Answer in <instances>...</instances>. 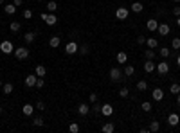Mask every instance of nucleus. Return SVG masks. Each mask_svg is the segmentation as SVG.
Returning <instances> with one entry per match:
<instances>
[{
    "instance_id": "nucleus-9",
    "label": "nucleus",
    "mask_w": 180,
    "mask_h": 133,
    "mask_svg": "<svg viewBox=\"0 0 180 133\" xmlns=\"http://www.w3.org/2000/svg\"><path fill=\"white\" fill-rule=\"evenodd\" d=\"M101 113H103L105 117H110V115L114 113V106H112V104H101Z\"/></svg>"
},
{
    "instance_id": "nucleus-53",
    "label": "nucleus",
    "mask_w": 180,
    "mask_h": 133,
    "mask_svg": "<svg viewBox=\"0 0 180 133\" xmlns=\"http://www.w3.org/2000/svg\"><path fill=\"white\" fill-rule=\"evenodd\" d=\"M0 4H4V0H0Z\"/></svg>"
},
{
    "instance_id": "nucleus-48",
    "label": "nucleus",
    "mask_w": 180,
    "mask_h": 133,
    "mask_svg": "<svg viewBox=\"0 0 180 133\" xmlns=\"http://www.w3.org/2000/svg\"><path fill=\"white\" fill-rule=\"evenodd\" d=\"M177 104L180 106V94H177Z\"/></svg>"
},
{
    "instance_id": "nucleus-37",
    "label": "nucleus",
    "mask_w": 180,
    "mask_h": 133,
    "mask_svg": "<svg viewBox=\"0 0 180 133\" xmlns=\"http://www.w3.org/2000/svg\"><path fill=\"white\" fill-rule=\"evenodd\" d=\"M141 108H142L144 112H151V108H153V106H151V103H148V101H146V103H142V104H141Z\"/></svg>"
},
{
    "instance_id": "nucleus-20",
    "label": "nucleus",
    "mask_w": 180,
    "mask_h": 133,
    "mask_svg": "<svg viewBox=\"0 0 180 133\" xmlns=\"http://www.w3.org/2000/svg\"><path fill=\"white\" fill-rule=\"evenodd\" d=\"M146 45H148V49H157V47H159V41H157V38H148V40H146Z\"/></svg>"
},
{
    "instance_id": "nucleus-13",
    "label": "nucleus",
    "mask_w": 180,
    "mask_h": 133,
    "mask_svg": "<svg viewBox=\"0 0 180 133\" xmlns=\"http://www.w3.org/2000/svg\"><path fill=\"white\" fill-rule=\"evenodd\" d=\"M155 63H153V59H146V63H144V72H148V74H151L153 70H155Z\"/></svg>"
},
{
    "instance_id": "nucleus-4",
    "label": "nucleus",
    "mask_w": 180,
    "mask_h": 133,
    "mask_svg": "<svg viewBox=\"0 0 180 133\" xmlns=\"http://www.w3.org/2000/svg\"><path fill=\"white\" fill-rule=\"evenodd\" d=\"M0 50H2L4 54H13V52H14V47H13V43H11L9 40H4V41L0 43Z\"/></svg>"
},
{
    "instance_id": "nucleus-31",
    "label": "nucleus",
    "mask_w": 180,
    "mask_h": 133,
    "mask_svg": "<svg viewBox=\"0 0 180 133\" xmlns=\"http://www.w3.org/2000/svg\"><path fill=\"white\" fill-rule=\"evenodd\" d=\"M13 88H14V86H13V83H5V85H4V94H5V95H9V94L13 92Z\"/></svg>"
},
{
    "instance_id": "nucleus-44",
    "label": "nucleus",
    "mask_w": 180,
    "mask_h": 133,
    "mask_svg": "<svg viewBox=\"0 0 180 133\" xmlns=\"http://www.w3.org/2000/svg\"><path fill=\"white\" fill-rule=\"evenodd\" d=\"M34 108H38V110H41V112H43V110H45V108H47V106H45V103H43V101H38V103H36V106H34Z\"/></svg>"
},
{
    "instance_id": "nucleus-51",
    "label": "nucleus",
    "mask_w": 180,
    "mask_h": 133,
    "mask_svg": "<svg viewBox=\"0 0 180 133\" xmlns=\"http://www.w3.org/2000/svg\"><path fill=\"white\" fill-rule=\"evenodd\" d=\"M2 112H4V108H2V106H0V115H2Z\"/></svg>"
},
{
    "instance_id": "nucleus-41",
    "label": "nucleus",
    "mask_w": 180,
    "mask_h": 133,
    "mask_svg": "<svg viewBox=\"0 0 180 133\" xmlns=\"http://www.w3.org/2000/svg\"><path fill=\"white\" fill-rule=\"evenodd\" d=\"M171 47H173V49H180V38H173Z\"/></svg>"
},
{
    "instance_id": "nucleus-2",
    "label": "nucleus",
    "mask_w": 180,
    "mask_h": 133,
    "mask_svg": "<svg viewBox=\"0 0 180 133\" xmlns=\"http://www.w3.org/2000/svg\"><path fill=\"white\" fill-rule=\"evenodd\" d=\"M41 20H43L47 25H56L58 16H56L54 13H41Z\"/></svg>"
},
{
    "instance_id": "nucleus-21",
    "label": "nucleus",
    "mask_w": 180,
    "mask_h": 133,
    "mask_svg": "<svg viewBox=\"0 0 180 133\" xmlns=\"http://www.w3.org/2000/svg\"><path fill=\"white\" fill-rule=\"evenodd\" d=\"M151 133H157L160 131V124H159V121H151V124H150V128H148Z\"/></svg>"
},
{
    "instance_id": "nucleus-16",
    "label": "nucleus",
    "mask_w": 180,
    "mask_h": 133,
    "mask_svg": "<svg viewBox=\"0 0 180 133\" xmlns=\"http://www.w3.org/2000/svg\"><path fill=\"white\" fill-rule=\"evenodd\" d=\"M34 74H36L38 77H45V74H47V68H45L43 65H38V67L34 68Z\"/></svg>"
},
{
    "instance_id": "nucleus-30",
    "label": "nucleus",
    "mask_w": 180,
    "mask_h": 133,
    "mask_svg": "<svg viewBox=\"0 0 180 133\" xmlns=\"http://www.w3.org/2000/svg\"><path fill=\"white\" fill-rule=\"evenodd\" d=\"M137 90H139V92H146V90H148V83H146V81H139V83H137Z\"/></svg>"
},
{
    "instance_id": "nucleus-32",
    "label": "nucleus",
    "mask_w": 180,
    "mask_h": 133,
    "mask_svg": "<svg viewBox=\"0 0 180 133\" xmlns=\"http://www.w3.org/2000/svg\"><path fill=\"white\" fill-rule=\"evenodd\" d=\"M32 124H34V126H43V124H45V121H43V117H40V115H38V117H34V119H32Z\"/></svg>"
},
{
    "instance_id": "nucleus-7",
    "label": "nucleus",
    "mask_w": 180,
    "mask_h": 133,
    "mask_svg": "<svg viewBox=\"0 0 180 133\" xmlns=\"http://www.w3.org/2000/svg\"><path fill=\"white\" fill-rule=\"evenodd\" d=\"M36 81H38V76H36V74H29V76L25 77V86H27V88H32V86H36Z\"/></svg>"
},
{
    "instance_id": "nucleus-49",
    "label": "nucleus",
    "mask_w": 180,
    "mask_h": 133,
    "mask_svg": "<svg viewBox=\"0 0 180 133\" xmlns=\"http://www.w3.org/2000/svg\"><path fill=\"white\" fill-rule=\"evenodd\" d=\"M177 25L180 27V16H177Z\"/></svg>"
},
{
    "instance_id": "nucleus-10",
    "label": "nucleus",
    "mask_w": 180,
    "mask_h": 133,
    "mask_svg": "<svg viewBox=\"0 0 180 133\" xmlns=\"http://www.w3.org/2000/svg\"><path fill=\"white\" fill-rule=\"evenodd\" d=\"M146 27H148V31H150V32H157V27H159V22L151 18V20H148V22H146Z\"/></svg>"
},
{
    "instance_id": "nucleus-35",
    "label": "nucleus",
    "mask_w": 180,
    "mask_h": 133,
    "mask_svg": "<svg viewBox=\"0 0 180 133\" xmlns=\"http://www.w3.org/2000/svg\"><path fill=\"white\" fill-rule=\"evenodd\" d=\"M144 56H146V59H155V52H153L151 49H146V52H144Z\"/></svg>"
},
{
    "instance_id": "nucleus-6",
    "label": "nucleus",
    "mask_w": 180,
    "mask_h": 133,
    "mask_svg": "<svg viewBox=\"0 0 180 133\" xmlns=\"http://www.w3.org/2000/svg\"><path fill=\"white\" fill-rule=\"evenodd\" d=\"M155 70L160 74V76H166L168 72H169V65L166 63V61H162V63H157V67H155Z\"/></svg>"
},
{
    "instance_id": "nucleus-24",
    "label": "nucleus",
    "mask_w": 180,
    "mask_h": 133,
    "mask_svg": "<svg viewBox=\"0 0 180 133\" xmlns=\"http://www.w3.org/2000/svg\"><path fill=\"white\" fill-rule=\"evenodd\" d=\"M123 72H124V76H126V77H132V76H133V74H135V68H133V67H132V65H126V67H124V70H123Z\"/></svg>"
},
{
    "instance_id": "nucleus-45",
    "label": "nucleus",
    "mask_w": 180,
    "mask_h": 133,
    "mask_svg": "<svg viewBox=\"0 0 180 133\" xmlns=\"http://www.w3.org/2000/svg\"><path fill=\"white\" fill-rule=\"evenodd\" d=\"M97 103V94H90V104Z\"/></svg>"
},
{
    "instance_id": "nucleus-23",
    "label": "nucleus",
    "mask_w": 180,
    "mask_h": 133,
    "mask_svg": "<svg viewBox=\"0 0 180 133\" xmlns=\"http://www.w3.org/2000/svg\"><path fill=\"white\" fill-rule=\"evenodd\" d=\"M59 43H61V40H59V36H52V38H50V41H49V45H50L52 49H56V47H59Z\"/></svg>"
},
{
    "instance_id": "nucleus-36",
    "label": "nucleus",
    "mask_w": 180,
    "mask_h": 133,
    "mask_svg": "<svg viewBox=\"0 0 180 133\" xmlns=\"http://www.w3.org/2000/svg\"><path fill=\"white\" fill-rule=\"evenodd\" d=\"M69 131H72V133H78V131H79V124H78V122H72V124L69 126Z\"/></svg>"
},
{
    "instance_id": "nucleus-42",
    "label": "nucleus",
    "mask_w": 180,
    "mask_h": 133,
    "mask_svg": "<svg viewBox=\"0 0 180 133\" xmlns=\"http://www.w3.org/2000/svg\"><path fill=\"white\" fill-rule=\"evenodd\" d=\"M23 18H25V20L32 18V11H31V9H25V11H23Z\"/></svg>"
},
{
    "instance_id": "nucleus-1",
    "label": "nucleus",
    "mask_w": 180,
    "mask_h": 133,
    "mask_svg": "<svg viewBox=\"0 0 180 133\" xmlns=\"http://www.w3.org/2000/svg\"><path fill=\"white\" fill-rule=\"evenodd\" d=\"M123 76H124V72H123L119 67H112V68H110V79H112V81H123V79H124Z\"/></svg>"
},
{
    "instance_id": "nucleus-25",
    "label": "nucleus",
    "mask_w": 180,
    "mask_h": 133,
    "mask_svg": "<svg viewBox=\"0 0 180 133\" xmlns=\"http://www.w3.org/2000/svg\"><path fill=\"white\" fill-rule=\"evenodd\" d=\"M114 130H115L114 122H106V124H103V131H105V133H114Z\"/></svg>"
},
{
    "instance_id": "nucleus-19",
    "label": "nucleus",
    "mask_w": 180,
    "mask_h": 133,
    "mask_svg": "<svg viewBox=\"0 0 180 133\" xmlns=\"http://www.w3.org/2000/svg\"><path fill=\"white\" fill-rule=\"evenodd\" d=\"M4 11H5L7 14H14V13H16V5L11 2V4H7V5H4Z\"/></svg>"
},
{
    "instance_id": "nucleus-3",
    "label": "nucleus",
    "mask_w": 180,
    "mask_h": 133,
    "mask_svg": "<svg viewBox=\"0 0 180 133\" xmlns=\"http://www.w3.org/2000/svg\"><path fill=\"white\" fill-rule=\"evenodd\" d=\"M13 54L16 56V59H27L29 58V49L27 47H18V49H14Z\"/></svg>"
},
{
    "instance_id": "nucleus-52",
    "label": "nucleus",
    "mask_w": 180,
    "mask_h": 133,
    "mask_svg": "<svg viewBox=\"0 0 180 133\" xmlns=\"http://www.w3.org/2000/svg\"><path fill=\"white\" fill-rule=\"evenodd\" d=\"M173 2H177V4H178V2H180V0H173Z\"/></svg>"
},
{
    "instance_id": "nucleus-26",
    "label": "nucleus",
    "mask_w": 180,
    "mask_h": 133,
    "mask_svg": "<svg viewBox=\"0 0 180 133\" xmlns=\"http://www.w3.org/2000/svg\"><path fill=\"white\" fill-rule=\"evenodd\" d=\"M58 9V4H56V0H50V2H47V11L49 13H54Z\"/></svg>"
},
{
    "instance_id": "nucleus-29",
    "label": "nucleus",
    "mask_w": 180,
    "mask_h": 133,
    "mask_svg": "<svg viewBox=\"0 0 180 133\" xmlns=\"http://www.w3.org/2000/svg\"><path fill=\"white\" fill-rule=\"evenodd\" d=\"M169 92H171L173 95H177V94H180V85H178V83H173V85L169 86Z\"/></svg>"
},
{
    "instance_id": "nucleus-39",
    "label": "nucleus",
    "mask_w": 180,
    "mask_h": 133,
    "mask_svg": "<svg viewBox=\"0 0 180 133\" xmlns=\"http://www.w3.org/2000/svg\"><path fill=\"white\" fill-rule=\"evenodd\" d=\"M90 108H92V112H94V113H101V104H97V103H94V104H92Z\"/></svg>"
},
{
    "instance_id": "nucleus-27",
    "label": "nucleus",
    "mask_w": 180,
    "mask_h": 133,
    "mask_svg": "<svg viewBox=\"0 0 180 133\" xmlns=\"http://www.w3.org/2000/svg\"><path fill=\"white\" fill-rule=\"evenodd\" d=\"M9 29H11L13 32H18V31L22 29V23H20V22H11V25H9Z\"/></svg>"
},
{
    "instance_id": "nucleus-28",
    "label": "nucleus",
    "mask_w": 180,
    "mask_h": 133,
    "mask_svg": "<svg viewBox=\"0 0 180 133\" xmlns=\"http://www.w3.org/2000/svg\"><path fill=\"white\" fill-rule=\"evenodd\" d=\"M126 61H128L126 52H117V63H126Z\"/></svg>"
},
{
    "instance_id": "nucleus-15",
    "label": "nucleus",
    "mask_w": 180,
    "mask_h": 133,
    "mask_svg": "<svg viewBox=\"0 0 180 133\" xmlns=\"http://www.w3.org/2000/svg\"><path fill=\"white\" fill-rule=\"evenodd\" d=\"M180 122V117L177 115V113H169V117H168V124L169 126H177Z\"/></svg>"
},
{
    "instance_id": "nucleus-46",
    "label": "nucleus",
    "mask_w": 180,
    "mask_h": 133,
    "mask_svg": "<svg viewBox=\"0 0 180 133\" xmlns=\"http://www.w3.org/2000/svg\"><path fill=\"white\" fill-rule=\"evenodd\" d=\"M173 14H175V16H180V7H178V5L173 7Z\"/></svg>"
},
{
    "instance_id": "nucleus-12",
    "label": "nucleus",
    "mask_w": 180,
    "mask_h": 133,
    "mask_svg": "<svg viewBox=\"0 0 180 133\" xmlns=\"http://www.w3.org/2000/svg\"><path fill=\"white\" fill-rule=\"evenodd\" d=\"M151 97H153L155 101H159V103H160V101L164 99V92H162V88H155V90L151 92Z\"/></svg>"
},
{
    "instance_id": "nucleus-40",
    "label": "nucleus",
    "mask_w": 180,
    "mask_h": 133,
    "mask_svg": "<svg viewBox=\"0 0 180 133\" xmlns=\"http://www.w3.org/2000/svg\"><path fill=\"white\" fill-rule=\"evenodd\" d=\"M137 43H139V45H144V43H146V36H144V34H139V36H137Z\"/></svg>"
},
{
    "instance_id": "nucleus-22",
    "label": "nucleus",
    "mask_w": 180,
    "mask_h": 133,
    "mask_svg": "<svg viewBox=\"0 0 180 133\" xmlns=\"http://www.w3.org/2000/svg\"><path fill=\"white\" fill-rule=\"evenodd\" d=\"M34 38H36V34H34V32H25V34H23V40H25V43H27V45H29V43H32V41H34Z\"/></svg>"
},
{
    "instance_id": "nucleus-5",
    "label": "nucleus",
    "mask_w": 180,
    "mask_h": 133,
    "mask_svg": "<svg viewBox=\"0 0 180 133\" xmlns=\"http://www.w3.org/2000/svg\"><path fill=\"white\" fill-rule=\"evenodd\" d=\"M78 50H79V45H78L76 41H69V43L65 45V52H67V54H76Z\"/></svg>"
},
{
    "instance_id": "nucleus-50",
    "label": "nucleus",
    "mask_w": 180,
    "mask_h": 133,
    "mask_svg": "<svg viewBox=\"0 0 180 133\" xmlns=\"http://www.w3.org/2000/svg\"><path fill=\"white\" fill-rule=\"evenodd\" d=\"M177 63H178V67H180V56H178V58H177Z\"/></svg>"
},
{
    "instance_id": "nucleus-8",
    "label": "nucleus",
    "mask_w": 180,
    "mask_h": 133,
    "mask_svg": "<svg viewBox=\"0 0 180 133\" xmlns=\"http://www.w3.org/2000/svg\"><path fill=\"white\" fill-rule=\"evenodd\" d=\"M128 14H130V11H128L126 7H119V9L115 11V16H117V20H126V18H128Z\"/></svg>"
},
{
    "instance_id": "nucleus-34",
    "label": "nucleus",
    "mask_w": 180,
    "mask_h": 133,
    "mask_svg": "<svg viewBox=\"0 0 180 133\" xmlns=\"http://www.w3.org/2000/svg\"><path fill=\"white\" fill-rule=\"evenodd\" d=\"M169 54H171V50H169L168 47H162V49H160V58H169Z\"/></svg>"
},
{
    "instance_id": "nucleus-55",
    "label": "nucleus",
    "mask_w": 180,
    "mask_h": 133,
    "mask_svg": "<svg viewBox=\"0 0 180 133\" xmlns=\"http://www.w3.org/2000/svg\"><path fill=\"white\" fill-rule=\"evenodd\" d=\"M38 2H41V0H38Z\"/></svg>"
},
{
    "instance_id": "nucleus-18",
    "label": "nucleus",
    "mask_w": 180,
    "mask_h": 133,
    "mask_svg": "<svg viewBox=\"0 0 180 133\" xmlns=\"http://www.w3.org/2000/svg\"><path fill=\"white\" fill-rule=\"evenodd\" d=\"M22 112H23V115H27V117H31V115H32V112H34V106H32V104H23V108H22Z\"/></svg>"
},
{
    "instance_id": "nucleus-43",
    "label": "nucleus",
    "mask_w": 180,
    "mask_h": 133,
    "mask_svg": "<svg viewBox=\"0 0 180 133\" xmlns=\"http://www.w3.org/2000/svg\"><path fill=\"white\" fill-rule=\"evenodd\" d=\"M43 85H45V79H43V77H38V81H36V88H43Z\"/></svg>"
},
{
    "instance_id": "nucleus-54",
    "label": "nucleus",
    "mask_w": 180,
    "mask_h": 133,
    "mask_svg": "<svg viewBox=\"0 0 180 133\" xmlns=\"http://www.w3.org/2000/svg\"><path fill=\"white\" fill-rule=\"evenodd\" d=\"M0 88H2V81H0Z\"/></svg>"
},
{
    "instance_id": "nucleus-38",
    "label": "nucleus",
    "mask_w": 180,
    "mask_h": 133,
    "mask_svg": "<svg viewBox=\"0 0 180 133\" xmlns=\"http://www.w3.org/2000/svg\"><path fill=\"white\" fill-rule=\"evenodd\" d=\"M119 95H121V97H128V95H130V90L124 86V88H121V90H119Z\"/></svg>"
},
{
    "instance_id": "nucleus-14",
    "label": "nucleus",
    "mask_w": 180,
    "mask_h": 133,
    "mask_svg": "<svg viewBox=\"0 0 180 133\" xmlns=\"http://www.w3.org/2000/svg\"><path fill=\"white\" fill-rule=\"evenodd\" d=\"M78 112H79V115H88L90 106H88L87 103H81V104H78Z\"/></svg>"
},
{
    "instance_id": "nucleus-33",
    "label": "nucleus",
    "mask_w": 180,
    "mask_h": 133,
    "mask_svg": "<svg viewBox=\"0 0 180 133\" xmlns=\"http://www.w3.org/2000/svg\"><path fill=\"white\" fill-rule=\"evenodd\" d=\"M78 52H79V54H83V56H87V54L90 52V47H88V45H81Z\"/></svg>"
},
{
    "instance_id": "nucleus-47",
    "label": "nucleus",
    "mask_w": 180,
    "mask_h": 133,
    "mask_svg": "<svg viewBox=\"0 0 180 133\" xmlns=\"http://www.w3.org/2000/svg\"><path fill=\"white\" fill-rule=\"evenodd\" d=\"M13 4H14V5H16V7H20V5H22V4H23V2H22V0H13Z\"/></svg>"
},
{
    "instance_id": "nucleus-11",
    "label": "nucleus",
    "mask_w": 180,
    "mask_h": 133,
    "mask_svg": "<svg viewBox=\"0 0 180 133\" xmlns=\"http://www.w3.org/2000/svg\"><path fill=\"white\" fill-rule=\"evenodd\" d=\"M157 32L162 34V36H168V34H169V25H168V23H159Z\"/></svg>"
},
{
    "instance_id": "nucleus-17",
    "label": "nucleus",
    "mask_w": 180,
    "mask_h": 133,
    "mask_svg": "<svg viewBox=\"0 0 180 133\" xmlns=\"http://www.w3.org/2000/svg\"><path fill=\"white\" fill-rule=\"evenodd\" d=\"M130 9H132L133 13H142V9H144V5H142L141 2H133V4L130 5Z\"/></svg>"
}]
</instances>
